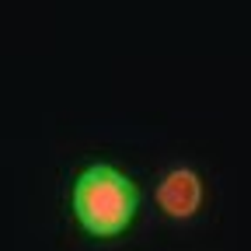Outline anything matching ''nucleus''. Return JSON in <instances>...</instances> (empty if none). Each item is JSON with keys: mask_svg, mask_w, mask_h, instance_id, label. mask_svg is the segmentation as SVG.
Wrapping results in <instances>:
<instances>
[{"mask_svg": "<svg viewBox=\"0 0 251 251\" xmlns=\"http://www.w3.org/2000/svg\"><path fill=\"white\" fill-rule=\"evenodd\" d=\"M140 209V192L129 175L112 164H87L74 181V216L91 237H119Z\"/></svg>", "mask_w": 251, "mask_h": 251, "instance_id": "obj_1", "label": "nucleus"}, {"mask_svg": "<svg viewBox=\"0 0 251 251\" xmlns=\"http://www.w3.org/2000/svg\"><path fill=\"white\" fill-rule=\"evenodd\" d=\"M157 202H161V209L175 220H185L192 216L202 202V181L196 171L188 168H175L164 175V181L157 185Z\"/></svg>", "mask_w": 251, "mask_h": 251, "instance_id": "obj_2", "label": "nucleus"}]
</instances>
